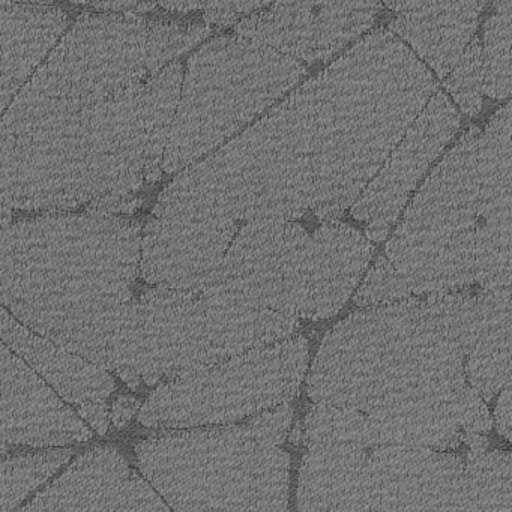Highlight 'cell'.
Wrapping results in <instances>:
<instances>
[{
  "label": "cell",
  "mask_w": 512,
  "mask_h": 512,
  "mask_svg": "<svg viewBox=\"0 0 512 512\" xmlns=\"http://www.w3.org/2000/svg\"><path fill=\"white\" fill-rule=\"evenodd\" d=\"M23 511H167L169 505L115 446L76 458Z\"/></svg>",
  "instance_id": "cell-10"
},
{
  "label": "cell",
  "mask_w": 512,
  "mask_h": 512,
  "mask_svg": "<svg viewBox=\"0 0 512 512\" xmlns=\"http://www.w3.org/2000/svg\"><path fill=\"white\" fill-rule=\"evenodd\" d=\"M74 4L97 8L107 13H133L140 14V0H71Z\"/></svg>",
  "instance_id": "cell-19"
},
{
  "label": "cell",
  "mask_w": 512,
  "mask_h": 512,
  "mask_svg": "<svg viewBox=\"0 0 512 512\" xmlns=\"http://www.w3.org/2000/svg\"><path fill=\"white\" fill-rule=\"evenodd\" d=\"M142 224L0 209V305L35 334L119 374L130 356Z\"/></svg>",
  "instance_id": "cell-1"
},
{
  "label": "cell",
  "mask_w": 512,
  "mask_h": 512,
  "mask_svg": "<svg viewBox=\"0 0 512 512\" xmlns=\"http://www.w3.org/2000/svg\"><path fill=\"white\" fill-rule=\"evenodd\" d=\"M55 0H0V7H10V5H34V7H47Z\"/></svg>",
  "instance_id": "cell-22"
},
{
  "label": "cell",
  "mask_w": 512,
  "mask_h": 512,
  "mask_svg": "<svg viewBox=\"0 0 512 512\" xmlns=\"http://www.w3.org/2000/svg\"><path fill=\"white\" fill-rule=\"evenodd\" d=\"M299 319L154 286L137 295L130 358L121 379L157 386L205 365L293 337Z\"/></svg>",
  "instance_id": "cell-5"
},
{
  "label": "cell",
  "mask_w": 512,
  "mask_h": 512,
  "mask_svg": "<svg viewBox=\"0 0 512 512\" xmlns=\"http://www.w3.org/2000/svg\"><path fill=\"white\" fill-rule=\"evenodd\" d=\"M464 458L427 448L376 446L367 455L352 511L461 509Z\"/></svg>",
  "instance_id": "cell-9"
},
{
  "label": "cell",
  "mask_w": 512,
  "mask_h": 512,
  "mask_svg": "<svg viewBox=\"0 0 512 512\" xmlns=\"http://www.w3.org/2000/svg\"><path fill=\"white\" fill-rule=\"evenodd\" d=\"M308 233L295 221H250L200 293L212 301L299 319Z\"/></svg>",
  "instance_id": "cell-7"
},
{
  "label": "cell",
  "mask_w": 512,
  "mask_h": 512,
  "mask_svg": "<svg viewBox=\"0 0 512 512\" xmlns=\"http://www.w3.org/2000/svg\"><path fill=\"white\" fill-rule=\"evenodd\" d=\"M364 413L365 448L449 451L473 434L490 433L493 425L484 398L467 382L466 373L392 395Z\"/></svg>",
  "instance_id": "cell-8"
},
{
  "label": "cell",
  "mask_w": 512,
  "mask_h": 512,
  "mask_svg": "<svg viewBox=\"0 0 512 512\" xmlns=\"http://www.w3.org/2000/svg\"><path fill=\"white\" fill-rule=\"evenodd\" d=\"M364 422L361 410L316 403L305 421V443H356L365 448Z\"/></svg>",
  "instance_id": "cell-18"
},
{
  "label": "cell",
  "mask_w": 512,
  "mask_h": 512,
  "mask_svg": "<svg viewBox=\"0 0 512 512\" xmlns=\"http://www.w3.org/2000/svg\"><path fill=\"white\" fill-rule=\"evenodd\" d=\"M367 448L356 443H317L299 472L298 509L301 511H352Z\"/></svg>",
  "instance_id": "cell-14"
},
{
  "label": "cell",
  "mask_w": 512,
  "mask_h": 512,
  "mask_svg": "<svg viewBox=\"0 0 512 512\" xmlns=\"http://www.w3.org/2000/svg\"><path fill=\"white\" fill-rule=\"evenodd\" d=\"M256 418L236 427L157 430L136 445L140 473L176 511L284 509L290 457Z\"/></svg>",
  "instance_id": "cell-4"
},
{
  "label": "cell",
  "mask_w": 512,
  "mask_h": 512,
  "mask_svg": "<svg viewBox=\"0 0 512 512\" xmlns=\"http://www.w3.org/2000/svg\"><path fill=\"white\" fill-rule=\"evenodd\" d=\"M236 221L154 217L142 230L140 274L151 286L200 292L235 238Z\"/></svg>",
  "instance_id": "cell-11"
},
{
  "label": "cell",
  "mask_w": 512,
  "mask_h": 512,
  "mask_svg": "<svg viewBox=\"0 0 512 512\" xmlns=\"http://www.w3.org/2000/svg\"><path fill=\"white\" fill-rule=\"evenodd\" d=\"M461 509L511 511V454L472 449L464 460Z\"/></svg>",
  "instance_id": "cell-16"
},
{
  "label": "cell",
  "mask_w": 512,
  "mask_h": 512,
  "mask_svg": "<svg viewBox=\"0 0 512 512\" xmlns=\"http://www.w3.org/2000/svg\"><path fill=\"white\" fill-rule=\"evenodd\" d=\"M181 83L175 61L94 103L0 118V209L74 211L157 182Z\"/></svg>",
  "instance_id": "cell-2"
},
{
  "label": "cell",
  "mask_w": 512,
  "mask_h": 512,
  "mask_svg": "<svg viewBox=\"0 0 512 512\" xmlns=\"http://www.w3.org/2000/svg\"><path fill=\"white\" fill-rule=\"evenodd\" d=\"M478 317L476 295L461 290L370 305L326 335L308 376L311 400L368 412L392 395L464 373Z\"/></svg>",
  "instance_id": "cell-3"
},
{
  "label": "cell",
  "mask_w": 512,
  "mask_h": 512,
  "mask_svg": "<svg viewBox=\"0 0 512 512\" xmlns=\"http://www.w3.org/2000/svg\"><path fill=\"white\" fill-rule=\"evenodd\" d=\"M374 247L347 224L328 223L308 236L302 260L299 319H328L352 296Z\"/></svg>",
  "instance_id": "cell-12"
},
{
  "label": "cell",
  "mask_w": 512,
  "mask_h": 512,
  "mask_svg": "<svg viewBox=\"0 0 512 512\" xmlns=\"http://www.w3.org/2000/svg\"><path fill=\"white\" fill-rule=\"evenodd\" d=\"M499 394L496 407L497 427L506 440H511V386H506Z\"/></svg>",
  "instance_id": "cell-21"
},
{
  "label": "cell",
  "mask_w": 512,
  "mask_h": 512,
  "mask_svg": "<svg viewBox=\"0 0 512 512\" xmlns=\"http://www.w3.org/2000/svg\"><path fill=\"white\" fill-rule=\"evenodd\" d=\"M0 340L37 371L74 410L86 404L107 403L115 392L116 383L110 371L35 334L2 305Z\"/></svg>",
  "instance_id": "cell-13"
},
{
  "label": "cell",
  "mask_w": 512,
  "mask_h": 512,
  "mask_svg": "<svg viewBox=\"0 0 512 512\" xmlns=\"http://www.w3.org/2000/svg\"><path fill=\"white\" fill-rule=\"evenodd\" d=\"M67 446L17 454L0 460V511L20 508L41 485L46 484L73 458Z\"/></svg>",
  "instance_id": "cell-17"
},
{
  "label": "cell",
  "mask_w": 512,
  "mask_h": 512,
  "mask_svg": "<svg viewBox=\"0 0 512 512\" xmlns=\"http://www.w3.org/2000/svg\"><path fill=\"white\" fill-rule=\"evenodd\" d=\"M139 403L133 395H121L115 403L112 404L110 409V419L113 424L118 428H124L125 425L130 424L131 419L136 416Z\"/></svg>",
  "instance_id": "cell-20"
},
{
  "label": "cell",
  "mask_w": 512,
  "mask_h": 512,
  "mask_svg": "<svg viewBox=\"0 0 512 512\" xmlns=\"http://www.w3.org/2000/svg\"><path fill=\"white\" fill-rule=\"evenodd\" d=\"M509 289L476 293L478 337L464 367L467 382L491 401L511 386V301Z\"/></svg>",
  "instance_id": "cell-15"
},
{
  "label": "cell",
  "mask_w": 512,
  "mask_h": 512,
  "mask_svg": "<svg viewBox=\"0 0 512 512\" xmlns=\"http://www.w3.org/2000/svg\"><path fill=\"white\" fill-rule=\"evenodd\" d=\"M307 364L305 338H286L158 383L137 418L154 430L239 421L292 401Z\"/></svg>",
  "instance_id": "cell-6"
}]
</instances>
